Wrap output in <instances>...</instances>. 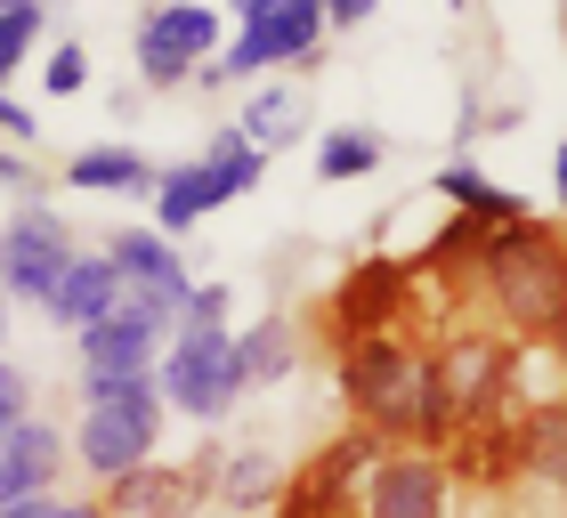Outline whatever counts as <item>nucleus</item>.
<instances>
[{
	"instance_id": "2eb2a0df",
	"label": "nucleus",
	"mask_w": 567,
	"mask_h": 518,
	"mask_svg": "<svg viewBox=\"0 0 567 518\" xmlns=\"http://www.w3.org/2000/svg\"><path fill=\"white\" fill-rule=\"evenodd\" d=\"M73 349H82V373H154V365H163V349H171V332L146 324L138 308H114L106 324L73 332Z\"/></svg>"
},
{
	"instance_id": "e433bc0d",
	"label": "nucleus",
	"mask_w": 567,
	"mask_h": 518,
	"mask_svg": "<svg viewBox=\"0 0 567 518\" xmlns=\"http://www.w3.org/2000/svg\"><path fill=\"white\" fill-rule=\"evenodd\" d=\"M559 24H567V9H559Z\"/></svg>"
},
{
	"instance_id": "6e6552de",
	"label": "nucleus",
	"mask_w": 567,
	"mask_h": 518,
	"mask_svg": "<svg viewBox=\"0 0 567 518\" xmlns=\"http://www.w3.org/2000/svg\"><path fill=\"white\" fill-rule=\"evenodd\" d=\"M390 454L381 437L365 429H341L324 437L300 470H284V495H276V518H357V495H365V470Z\"/></svg>"
},
{
	"instance_id": "f8f14e48",
	"label": "nucleus",
	"mask_w": 567,
	"mask_h": 518,
	"mask_svg": "<svg viewBox=\"0 0 567 518\" xmlns=\"http://www.w3.org/2000/svg\"><path fill=\"white\" fill-rule=\"evenodd\" d=\"M97 503H106V518H195L203 503H212V454H195V462H138L131 478L97 486Z\"/></svg>"
},
{
	"instance_id": "f704fd0d",
	"label": "nucleus",
	"mask_w": 567,
	"mask_h": 518,
	"mask_svg": "<svg viewBox=\"0 0 567 518\" xmlns=\"http://www.w3.org/2000/svg\"><path fill=\"white\" fill-rule=\"evenodd\" d=\"M551 356H559V381H567V317H559V332H551V341H544Z\"/></svg>"
},
{
	"instance_id": "c85d7f7f",
	"label": "nucleus",
	"mask_w": 567,
	"mask_h": 518,
	"mask_svg": "<svg viewBox=\"0 0 567 518\" xmlns=\"http://www.w3.org/2000/svg\"><path fill=\"white\" fill-rule=\"evenodd\" d=\"M0 518H106L97 495H41V503H9Z\"/></svg>"
},
{
	"instance_id": "c9c22d12",
	"label": "nucleus",
	"mask_w": 567,
	"mask_h": 518,
	"mask_svg": "<svg viewBox=\"0 0 567 518\" xmlns=\"http://www.w3.org/2000/svg\"><path fill=\"white\" fill-rule=\"evenodd\" d=\"M0 341H9V292H0Z\"/></svg>"
},
{
	"instance_id": "9b49d317",
	"label": "nucleus",
	"mask_w": 567,
	"mask_h": 518,
	"mask_svg": "<svg viewBox=\"0 0 567 518\" xmlns=\"http://www.w3.org/2000/svg\"><path fill=\"white\" fill-rule=\"evenodd\" d=\"M446 510H454V470L422 446H390L357 495V518H446Z\"/></svg>"
},
{
	"instance_id": "dca6fc26",
	"label": "nucleus",
	"mask_w": 567,
	"mask_h": 518,
	"mask_svg": "<svg viewBox=\"0 0 567 518\" xmlns=\"http://www.w3.org/2000/svg\"><path fill=\"white\" fill-rule=\"evenodd\" d=\"M519 470L567 503V397H527L519 405Z\"/></svg>"
},
{
	"instance_id": "c756f323",
	"label": "nucleus",
	"mask_w": 567,
	"mask_h": 518,
	"mask_svg": "<svg viewBox=\"0 0 567 518\" xmlns=\"http://www.w3.org/2000/svg\"><path fill=\"white\" fill-rule=\"evenodd\" d=\"M24 413H33V381H24V373L9 365V356H0V437H9V429L24 422Z\"/></svg>"
},
{
	"instance_id": "20e7f679",
	"label": "nucleus",
	"mask_w": 567,
	"mask_h": 518,
	"mask_svg": "<svg viewBox=\"0 0 567 518\" xmlns=\"http://www.w3.org/2000/svg\"><path fill=\"white\" fill-rule=\"evenodd\" d=\"M324 49V0H236V41L212 65H195L203 90H227L236 73H268V65H317Z\"/></svg>"
},
{
	"instance_id": "5701e85b",
	"label": "nucleus",
	"mask_w": 567,
	"mask_h": 518,
	"mask_svg": "<svg viewBox=\"0 0 567 518\" xmlns=\"http://www.w3.org/2000/svg\"><path fill=\"white\" fill-rule=\"evenodd\" d=\"M381 130H365V122H341V130H324L317 138V178H332V187H349V178H365V170H381Z\"/></svg>"
},
{
	"instance_id": "b1692460",
	"label": "nucleus",
	"mask_w": 567,
	"mask_h": 518,
	"mask_svg": "<svg viewBox=\"0 0 567 518\" xmlns=\"http://www.w3.org/2000/svg\"><path fill=\"white\" fill-rule=\"evenodd\" d=\"M154 17V33H163L171 49H187L195 65H212L219 58V9H195V0H171V9H146Z\"/></svg>"
},
{
	"instance_id": "7c9ffc66",
	"label": "nucleus",
	"mask_w": 567,
	"mask_h": 518,
	"mask_svg": "<svg viewBox=\"0 0 567 518\" xmlns=\"http://www.w3.org/2000/svg\"><path fill=\"white\" fill-rule=\"evenodd\" d=\"M0 195H24V203H33V195H41V163H33V154H17V146H0Z\"/></svg>"
},
{
	"instance_id": "9d476101",
	"label": "nucleus",
	"mask_w": 567,
	"mask_h": 518,
	"mask_svg": "<svg viewBox=\"0 0 567 518\" xmlns=\"http://www.w3.org/2000/svg\"><path fill=\"white\" fill-rule=\"evenodd\" d=\"M154 437H163V405H82L65 454H73V470L114 486V478H131L138 462H154Z\"/></svg>"
},
{
	"instance_id": "393cba45",
	"label": "nucleus",
	"mask_w": 567,
	"mask_h": 518,
	"mask_svg": "<svg viewBox=\"0 0 567 518\" xmlns=\"http://www.w3.org/2000/svg\"><path fill=\"white\" fill-rule=\"evenodd\" d=\"M41 33H49V9H41V0H0V90H9V73L41 49Z\"/></svg>"
},
{
	"instance_id": "423d86ee",
	"label": "nucleus",
	"mask_w": 567,
	"mask_h": 518,
	"mask_svg": "<svg viewBox=\"0 0 567 518\" xmlns=\"http://www.w3.org/2000/svg\"><path fill=\"white\" fill-rule=\"evenodd\" d=\"M154 388H163L171 413L187 422H227L244 397V365H236V332H171L163 365H154Z\"/></svg>"
},
{
	"instance_id": "f257e3e1",
	"label": "nucleus",
	"mask_w": 567,
	"mask_h": 518,
	"mask_svg": "<svg viewBox=\"0 0 567 518\" xmlns=\"http://www.w3.org/2000/svg\"><path fill=\"white\" fill-rule=\"evenodd\" d=\"M478 300H486V317L503 324V341L519 349V341H535L544 349L551 332H559V317H567V236L559 227H544V219H511V227H495V236L478 244Z\"/></svg>"
},
{
	"instance_id": "a211bd4d",
	"label": "nucleus",
	"mask_w": 567,
	"mask_h": 518,
	"mask_svg": "<svg viewBox=\"0 0 567 518\" xmlns=\"http://www.w3.org/2000/svg\"><path fill=\"white\" fill-rule=\"evenodd\" d=\"M437 203H454V219H471V227H511V219H527V195L519 187H495L486 170H471V163H446L437 170Z\"/></svg>"
},
{
	"instance_id": "412c9836",
	"label": "nucleus",
	"mask_w": 567,
	"mask_h": 518,
	"mask_svg": "<svg viewBox=\"0 0 567 518\" xmlns=\"http://www.w3.org/2000/svg\"><path fill=\"white\" fill-rule=\"evenodd\" d=\"M212 495H219L227 510H276V495H284V462L260 454V446L212 454Z\"/></svg>"
},
{
	"instance_id": "7ed1b4c3",
	"label": "nucleus",
	"mask_w": 567,
	"mask_h": 518,
	"mask_svg": "<svg viewBox=\"0 0 567 518\" xmlns=\"http://www.w3.org/2000/svg\"><path fill=\"white\" fill-rule=\"evenodd\" d=\"M260 170H268V154L244 146V130H212V146H203L195 163L154 170V236L178 244L195 219H212L219 203H236V195L260 187Z\"/></svg>"
},
{
	"instance_id": "aec40b11",
	"label": "nucleus",
	"mask_w": 567,
	"mask_h": 518,
	"mask_svg": "<svg viewBox=\"0 0 567 518\" xmlns=\"http://www.w3.org/2000/svg\"><path fill=\"white\" fill-rule=\"evenodd\" d=\"M244 146H260V154H276V146H300L308 138V90L300 82H268V90H251V106H244Z\"/></svg>"
},
{
	"instance_id": "bb28decb",
	"label": "nucleus",
	"mask_w": 567,
	"mask_h": 518,
	"mask_svg": "<svg viewBox=\"0 0 567 518\" xmlns=\"http://www.w3.org/2000/svg\"><path fill=\"white\" fill-rule=\"evenodd\" d=\"M41 90L49 97H82L90 90V49L82 41H58V49H49V65H41Z\"/></svg>"
},
{
	"instance_id": "4468645a",
	"label": "nucleus",
	"mask_w": 567,
	"mask_h": 518,
	"mask_svg": "<svg viewBox=\"0 0 567 518\" xmlns=\"http://www.w3.org/2000/svg\"><path fill=\"white\" fill-rule=\"evenodd\" d=\"M106 268L122 276V292H154V300H171V308H187V292H195L178 244L154 236V227H114V236H106Z\"/></svg>"
},
{
	"instance_id": "a878e982",
	"label": "nucleus",
	"mask_w": 567,
	"mask_h": 518,
	"mask_svg": "<svg viewBox=\"0 0 567 518\" xmlns=\"http://www.w3.org/2000/svg\"><path fill=\"white\" fill-rule=\"evenodd\" d=\"M131 49H138V73H146V90H178V82H195V58H187V49H171L163 33H154V17H138Z\"/></svg>"
},
{
	"instance_id": "6ab92c4d",
	"label": "nucleus",
	"mask_w": 567,
	"mask_h": 518,
	"mask_svg": "<svg viewBox=\"0 0 567 518\" xmlns=\"http://www.w3.org/2000/svg\"><path fill=\"white\" fill-rule=\"evenodd\" d=\"M65 187H82V195H154V163L131 138H106V146H82L65 163Z\"/></svg>"
},
{
	"instance_id": "0eeeda50",
	"label": "nucleus",
	"mask_w": 567,
	"mask_h": 518,
	"mask_svg": "<svg viewBox=\"0 0 567 518\" xmlns=\"http://www.w3.org/2000/svg\"><path fill=\"white\" fill-rule=\"evenodd\" d=\"M414 292H422L414 259H365V268H349L341 283H332V300H324V341H332V356L357 349V341H381V332H405Z\"/></svg>"
},
{
	"instance_id": "f03ea898",
	"label": "nucleus",
	"mask_w": 567,
	"mask_h": 518,
	"mask_svg": "<svg viewBox=\"0 0 567 518\" xmlns=\"http://www.w3.org/2000/svg\"><path fill=\"white\" fill-rule=\"evenodd\" d=\"M332 373H341L349 429L381 437V446H414V422H422V397H430V341H414V332H381V341L341 349Z\"/></svg>"
},
{
	"instance_id": "1a4fd4ad",
	"label": "nucleus",
	"mask_w": 567,
	"mask_h": 518,
	"mask_svg": "<svg viewBox=\"0 0 567 518\" xmlns=\"http://www.w3.org/2000/svg\"><path fill=\"white\" fill-rule=\"evenodd\" d=\"M65 268H73V227L49 211V203H17V211L0 219V292L33 300L41 317H49Z\"/></svg>"
},
{
	"instance_id": "cd10ccee",
	"label": "nucleus",
	"mask_w": 567,
	"mask_h": 518,
	"mask_svg": "<svg viewBox=\"0 0 567 518\" xmlns=\"http://www.w3.org/2000/svg\"><path fill=\"white\" fill-rule=\"evenodd\" d=\"M227 317H236V292L227 283H195L187 308H178V332H227Z\"/></svg>"
},
{
	"instance_id": "f3484780",
	"label": "nucleus",
	"mask_w": 567,
	"mask_h": 518,
	"mask_svg": "<svg viewBox=\"0 0 567 518\" xmlns=\"http://www.w3.org/2000/svg\"><path fill=\"white\" fill-rule=\"evenodd\" d=\"M114 308H122V276L106 268V251H73L58 300H49V317H58L65 332H90V324H106Z\"/></svg>"
},
{
	"instance_id": "ddd939ff",
	"label": "nucleus",
	"mask_w": 567,
	"mask_h": 518,
	"mask_svg": "<svg viewBox=\"0 0 567 518\" xmlns=\"http://www.w3.org/2000/svg\"><path fill=\"white\" fill-rule=\"evenodd\" d=\"M73 470V454H65V429L49 422V413H24V422L0 437V510L9 503H41V495H58V478Z\"/></svg>"
},
{
	"instance_id": "2f4dec72",
	"label": "nucleus",
	"mask_w": 567,
	"mask_h": 518,
	"mask_svg": "<svg viewBox=\"0 0 567 518\" xmlns=\"http://www.w3.org/2000/svg\"><path fill=\"white\" fill-rule=\"evenodd\" d=\"M24 138H41V122H33V106H17V97L0 90V146L24 154Z\"/></svg>"
},
{
	"instance_id": "4be33fe9",
	"label": "nucleus",
	"mask_w": 567,
	"mask_h": 518,
	"mask_svg": "<svg viewBox=\"0 0 567 518\" xmlns=\"http://www.w3.org/2000/svg\"><path fill=\"white\" fill-rule=\"evenodd\" d=\"M236 365H244L251 388L292 381V365H300V332H292V317H260L251 332H236Z\"/></svg>"
},
{
	"instance_id": "39448f33",
	"label": "nucleus",
	"mask_w": 567,
	"mask_h": 518,
	"mask_svg": "<svg viewBox=\"0 0 567 518\" xmlns=\"http://www.w3.org/2000/svg\"><path fill=\"white\" fill-rule=\"evenodd\" d=\"M437 356V381H446V397H454V422L462 429H486V422H511V397H519V381H511V365H519V349L503 341V332H486V324H454L446 341H430ZM454 429V437H462Z\"/></svg>"
},
{
	"instance_id": "473e14b6",
	"label": "nucleus",
	"mask_w": 567,
	"mask_h": 518,
	"mask_svg": "<svg viewBox=\"0 0 567 518\" xmlns=\"http://www.w3.org/2000/svg\"><path fill=\"white\" fill-rule=\"evenodd\" d=\"M373 17V0H324V33H357Z\"/></svg>"
},
{
	"instance_id": "72a5a7b5",
	"label": "nucleus",
	"mask_w": 567,
	"mask_h": 518,
	"mask_svg": "<svg viewBox=\"0 0 567 518\" xmlns=\"http://www.w3.org/2000/svg\"><path fill=\"white\" fill-rule=\"evenodd\" d=\"M551 187H559V219H567V138H559V154H551Z\"/></svg>"
}]
</instances>
